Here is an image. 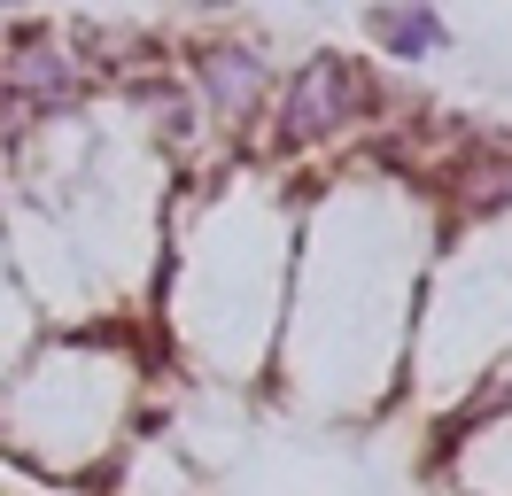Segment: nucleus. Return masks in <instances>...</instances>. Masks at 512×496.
<instances>
[{"mask_svg":"<svg viewBox=\"0 0 512 496\" xmlns=\"http://www.w3.org/2000/svg\"><path fill=\"white\" fill-rule=\"evenodd\" d=\"M357 109H365V78H357L342 55H311L288 78V109H280V124H288V140H326V132H342Z\"/></svg>","mask_w":512,"mask_h":496,"instance_id":"1","label":"nucleus"},{"mask_svg":"<svg viewBox=\"0 0 512 496\" xmlns=\"http://www.w3.org/2000/svg\"><path fill=\"white\" fill-rule=\"evenodd\" d=\"M365 31H373L396 62L435 55V47H443V24H435V8H427V0H381V8H365Z\"/></svg>","mask_w":512,"mask_h":496,"instance_id":"2","label":"nucleus"},{"mask_svg":"<svg viewBox=\"0 0 512 496\" xmlns=\"http://www.w3.org/2000/svg\"><path fill=\"white\" fill-rule=\"evenodd\" d=\"M202 86L218 101L225 117H249L256 101H264V62L249 47H225V55H202Z\"/></svg>","mask_w":512,"mask_h":496,"instance_id":"3","label":"nucleus"},{"mask_svg":"<svg viewBox=\"0 0 512 496\" xmlns=\"http://www.w3.org/2000/svg\"><path fill=\"white\" fill-rule=\"evenodd\" d=\"M16 78H24V93H47V101H63V93H70V70H63V55H47V47H32Z\"/></svg>","mask_w":512,"mask_h":496,"instance_id":"4","label":"nucleus"}]
</instances>
